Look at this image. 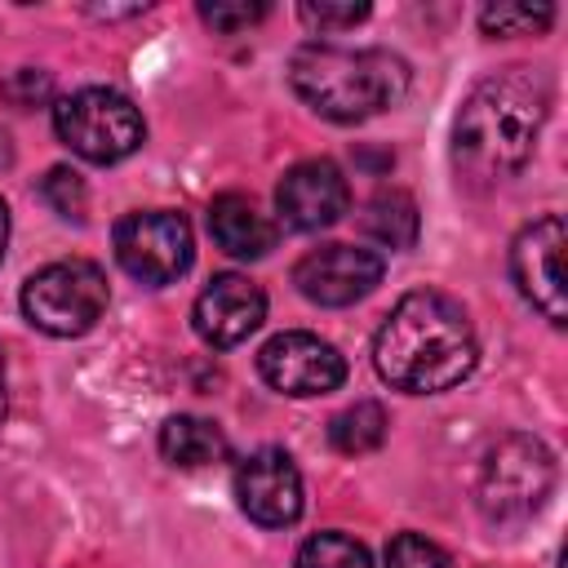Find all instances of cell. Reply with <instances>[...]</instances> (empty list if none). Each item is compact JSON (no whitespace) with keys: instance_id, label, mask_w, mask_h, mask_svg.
<instances>
[{"instance_id":"17","label":"cell","mask_w":568,"mask_h":568,"mask_svg":"<svg viewBox=\"0 0 568 568\" xmlns=\"http://www.w3.org/2000/svg\"><path fill=\"white\" fill-rule=\"evenodd\" d=\"M386 408L373 404V399H355L351 408H342L333 422H328V444L346 457H364L373 448H382L386 439Z\"/></svg>"},{"instance_id":"4","label":"cell","mask_w":568,"mask_h":568,"mask_svg":"<svg viewBox=\"0 0 568 568\" xmlns=\"http://www.w3.org/2000/svg\"><path fill=\"white\" fill-rule=\"evenodd\" d=\"M550 488H555L550 448L532 435H506L484 453L475 497L493 524H524L546 506Z\"/></svg>"},{"instance_id":"20","label":"cell","mask_w":568,"mask_h":568,"mask_svg":"<svg viewBox=\"0 0 568 568\" xmlns=\"http://www.w3.org/2000/svg\"><path fill=\"white\" fill-rule=\"evenodd\" d=\"M555 22V9L550 4H497V9H484L479 13V27L488 36H510V31H546Z\"/></svg>"},{"instance_id":"8","label":"cell","mask_w":568,"mask_h":568,"mask_svg":"<svg viewBox=\"0 0 568 568\" xmlns=\"http://www.w3.org/2000/svg\"><path fill=\"white\" fill-rule=\"evenodd\" d=\"M257 373L280 395L311 399V395H328V390H337L346 382V359H342V351L333 342L293 328V333H275L257 351Z\"/></svg>"},{"instance_id":"13","label":"cell","mask_w":568,"mask_h":568,"mask_svg":"<svg viewBox=\"0 0 568 568\" xmlns=\"http://www.w3.org/2000/svg\"><path fill=\"white\" fill-rule=\"evenodd\" d=\"M195 333L209 346H240L248 333H257V324L266 320V293L235 271H222L204 284V293L195 297Z\"/></svg>"},{"instance_id":"7","label":"cell","mask_w":568,"mask_h":568,"mask_svg":"<svg viewBox=\"0 0 568 568\" xmlns=\"http://www.w3.org/2000/svg\"><path fill=\"white\" fill-rule=\"evenodd\" d=\"M115 262L160 288V284H173L178 275H186L191 257H195V240H191V226L182 213H169V209H142V213H124L115 222Z\"/></svg>"},{"instance_id":"9","label":"cell","mask_w":568,"mask_h":568,"mask_svg":"<svg viewBox=\"0 0 568 568\" xmlns=\"http://www.w3.org/2000/svg\"><path fill=\"white\" fill-rule=\"evenodd\" d=\"M564 244H568V231H564V217L559 213H546L537 222H528L515 244H510V275L519 284V293L550 320V324H564L568 320V297H564Z\"/></svg>"},{"instance_id":"6","label":"cell","mask_w":568,"mask_h":568,"mask_svg":"<svg viewBox=\"0 0 568 568\" xmlns=\"http://www.w3.org/2000/svg\"><path fill=\"white\" fill-rule=\"evenodd\" d=\"M53 129L89 164H115V160L133 155L142 146V138H146L142 111L124 93L102 89V84L67 93L53 106Z\"/></svg>"},{"instance_id":"5","label":"cell","mask_w":568,"mask_h":568,"mask_svg":"<svg viewBox=\"0 0 568 568\" xmlns=\"http://www.w3.org/2000/svg\"><path fill=\"white\" fill-rule=\"evenodd\" d=\"M106 297L111 288L102 266L84 257H67V262L40 266L22 284V315L49 337H80L102 320Z\"/></svg>"},{"instance_id":"2","label":"cell","mask_w":568,"mask_h":568,"mask_svg":"<svg viewBox=\"0 0 568 568\" xmlns=\"http://www.w3.org/2000/svg\"><path fill=\"white\" fill-rule=\"evenodd\" d=\"M479 359V342L470 315L457 297L439 288H417L395 302L373 342V364L382 382L408 395H435L470 377Z\"/></svg>"},{"instance_id":"11","label":"cell","mask_w":568,"mask_h":568,"mask_svg":"<svg viewBox=\"0 0 568 568\" xmlns=\"http://www.w3.org/2000/svg\"><path fill=\"white\" fill-rule=\"evenodd\" d=\"M235 501L262 528H288L302 515V475L284 448H257L235 466Z\"/></svg>"},{"instance_id":"14","label":"cell","mask_w":568,"mask_h":568,"mask_svg":"<svg viewBox=\"0 0 568 568\" xmlns=\"http://www.w3.org/2000/svg\"><path fill=\"white\" fill-rule=\"evenodd\" d=\"M209 231H213V240H217L222 253L244 257V262L266 257L275 248V240H280L275 222L248 195H235V191H226V195H217L209 204Z\"/></svg>"},{"instance_id":"18","label":"cell","mask_w":568,"mask_h":568,"mask_svg":"<svg viewBox=\"0 0 568 568\" xmlns=\"http://www.w3.org/2000/svg\"><path fill=\"white\" fill-rule=\"evenodd\" d=\"M297 568H373L368 550L346 532H315L297 550Z\"/></svg>"},{"instance_id":"12","label":"cell","mask_w":568,"mask_h":568,"mask_svg":"<svg viewBox=\"0 0 568 568\" xmlns=\"http://www.w3.org/2000/svg\"><path fill=\"white\" fill-rule=\"evenodd\" d=\"M275 209L293 231H324L351 209V186L333 160H302L280 178Z\"/></svg>"},{"instance_id":"24","label":"cell","mask_w":568,"mask_h":568,"mask_svg":"<svg viewBox=\"0 0 568 568\" xmlns=\"http://www.w3.org/2000/svg\"><path fill=\"white\" fill-rule=\"evenodd\" d=\"M4 244H9V204L0 200V262H4Z\"/></svg>"},{"instance_id":"16","label":"cell","mask_w":568,"mask_h":568,"mask_svg":"<svg viewBox=\"0 0 568 568\" xmlns=\"http://www.w3.org/2000/svg\"><path fill=\"white\" fill-rule=\"evenodd\" d=\"M359 226H364V235H373L386 248H413V240H417V204L404 191H377L364 204Z\"/></svg>"},{"instance_id":"22","label":"cell","mask_w":568,"mask_h":568,"mask_svg":"<svg viewBox=\"0 0 568 568\" xmlns=\"http://www.w3.org/2000/svg\"><path fill=\"white\" fill-rule=\"evenodd\" d=\"M297 13H302V22H311L320 31H346V27H355V22L368 18V4L364 0H320V4L315 0H302Z\"/></svg>"},{"instance_id":"21","label":"cell","mask_w":568,"mask_h":568,"mask_svg":"<svg viewBox=\"0 0 568 568\" xmlns=\"http://www.w3.org/2000/svg\"><path fill=\"white\" fill-rule=\"evenodd\" d=\"M386 568H453V559L422 532H399L386 546Z\"/></svg>"},{"instance_id":"15","label":"cell","mask_w":568,"mask_h":568,"mask_svg":"<svg viewBox=\"0 0 568 568\" xmlns=\"http://www.w3.org/2000/svg\"><path fill=\"white\" fill-rule=\"evenodd\" d=\"M160 453L164 462L182 466V470H200V466H217L226 462V435L217 422L209 417H191V413H178L160 426Z\"/></svg>"},{"instance_id":"1","label":"cell","mask_w":568,"mask_h":568,"mask_svg":"<svg viewBox=\"0 0 568 568\" xmlns=\"http://www.w3.org/2000/svg\"><path fill=\"white\" fill-rule=\"evenodd\" d=\"M550 115V84L532 67H506L479 80L453 120V164L466 186L510 182L537 146Z\"/></svg>"},{"instance_id":"10","label":"cell","mask_w":568,"mask_h":568,"mask_svg":"<svg viewBox=\"0 0 568 568\" xmlns=\"http://www.w3.org/2000/svg\"><path fill=\"white\" fill-rule=\"evenodd\" d=\"M382 271H386V262L373 248L320 244L293 266V284L315 306H351L382 284Z\"/></svg>"},{"instance_id":"19","label":"cell","mask_w":568,"mask_h":568,"mask_svg":"<svg viewBox=\"0 0 568 568\" xmlns=\"http://www.w3.org/2000/svg\"><path fill=\"white\" fill-rule=\"evenodd\" d=\"M40 195H44V204H49L58 217H67V222H84L89 195H84L80 173H71V169H49L44 182H40Z\"/></svg>"},{"instance_id":"25","label":"cell","mask_w":568,"mask_h":568,"mask_svg":"<svg viewBox=\"0 0 568 568\" xmlns=\"http://www.w3.org/2000/svg\"><path fill=\"white\" fill-rule=\"evenodd\" d=\"M4 408H9V390H4V351H0V422H4Z\"/></svg>"},{"instance_id":"23","label":"cell","mask_w":568,"mask_h":568,"mask_svg":"<svg viewBox=\"0 0 568 568\" xmlns=\"http://www.w3.org/2000/svg\"><path fill=\"white\" fill-rule=\"evenodd\" d=\"M200 18L222 31V36H235L244 27H253L257 18H266V4H248V0H204L200 4Z\"/></svg>"},{"instance_id":"3","label":"cell","mask_w":568,"mask_h":568,"mask_svg":"<svg viewBox=\"0 0 568 568\" xmlns=\"http://www.w3.org/2000/svg\"><path fill=\"white\" fill-rule=\"evenodd\" d=\"M288 84L315 115L333 124H359L404 98L408 62L390 49L302 44L288 58Z\"/></svg>"}]
</instances>
